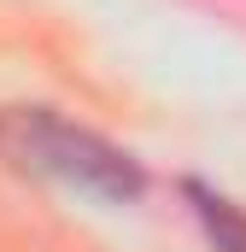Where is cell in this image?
I'll return each instance as SVG.
<instances>
[{
  "instance_id": "obj_1",
  "label": "cell",
  "mask_w": 246,
  "mask_h": 252,
  "mask_svg": "<svg viewBox=\"0 0 246 252\" xmlns=\"http://www.w3.org/2000/svg\"><path fill=\"white\" fill-rule=\"evenodd\" d=\"M0 158L24 176L59 182L100 205H135L147 193V164L129 147L53 106H0Z\"/></svg>"
},
{
  "instance_id": "obj_2",
  "label": "cell",
  "mask_w": 246,
  "mask_h": 252,
  "mask_svg": "<svg viewBox=\"0 0 246 252\" xmlns=\"http://www.w3.org/2000/svg\"><path fill=\"white\" fill-rule=\"evenodd\" d=\"M182 199L193 211V223H199V235L211 241V252H246V205L241 199H229L223 188H211L199 176L182 182Z\"/></svg>"
}]
</instances>
